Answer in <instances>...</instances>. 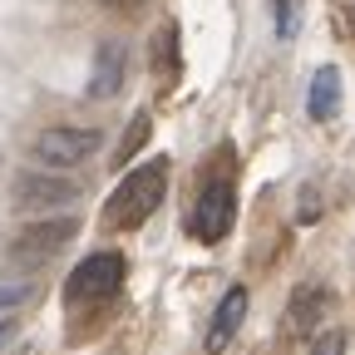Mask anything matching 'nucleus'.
Returning <instances> with one entry per match:
<instances>
[{"instance_id":"nucleus-1","label":"nucleus","mask_w":355,"mask_h":355,"mask_svg":"<svg viewBox=\"0 0 355 355\" xmlns=\"http://www.w3.org/2000/svg\"><path fill=\"white\" fill-rule=\"evenodd\" d=\"M232 222H237V173H232V148L222 144L212 168L198 173V198H193V217H188V227L198 242L217 247L222 237L232 232Z\"/></svg>"},{"instance_id":"nucleus-11","label":"nucleus","mask_w":355,"mask_h":355,"mask_svg":"<svg viewBox=\"0 0 355 355\" xmlns=\"http://www.w3.org/2000/svg\"><path fill=\"white\" fill-rule=\"evenodd\" d=\"M178 69H183V60H178V25L168 20V25L153 35V74H158L163 89H173V84H178Z\"/></svg>"},{"instance_id":"nucleus-2","label":"nucleus","mask_w":355,"mask_h":355,"mask_svg":"<svg viewBox=\"0 0 355 355\" xmlns=\"http://www.w3.org/2000/svg\"><path fill=\"white\" fill-rule=\"evenodd\" d=\"M163 193H168V158H148L133 173H123V183L109 193L104 202V227L109 232H133L163 207Z\"/></svg>"},{"instance_id":"nucleus-12","label":"nucleus","mask_w":355,"mask_h":355,"mask_svg":"<svg viewBox=\"0 0 355 355\" xmlns=\"http://www.w3.org/2000/svg\"><path fill=\"white\" fill-rule=\"evenodd\" d=\"M272 25H277V40H296V30H301V0H272Z\"/></svg>"},{"instance_id":"nucleus-16","label":"nucleus","mask_w":355,"mask_h":355,"mask_svg":"<svg viewBox=\"0 0 355 355\" xmlns=\"http://www.w3.org/2000/svg\"><path fill=\"white\" fill-rule=\"evenodd\" d=\"M104 10H119V15H133V10H144V0H99Z\"/></svg>"},{"instance_id":"nucleus-18","label":"nucleus","mask_w":355,"mask_h":355,"mask_svg":"<svg viewBox=\"0 0 355 355\" xmlns=\"http://www.w3.org/2000/svg\"><path fill=\"white\" fill-rule=\"evenodd\" d=\"M10 331H15L10 321H0V345H6V340H10Z\"/></svg>"},{"instance_id":"nucleus-7","label":"nucleus","mask_w":355,"mask_h":355,"mask_svg":"<svg viewBox=\"0 0 355 355\" xmlns=\"http://www.w3.org/2000/svg\"><path fill=\"white\" fill-rule=\"evenodd\" d=\"M123 74H128V50L123 40H104L94 50V74H89V94L94 99H114L123 89Z\"/></svg>"},{"instance_id":"nucleus-8","label":"nucleus","mask_w":355,"mask_h":355,"mask_svg":"<svg viewBox=\"0 0 355 355\" xmlns=\"http://www.w3.org/2000/svg\"><path fill=\"white\" fill-rule=\"evenodd\" d=\"M69 198H79V188L69 183V178L25 173L20 183H15V207H25V212H35V207H60V202H69Z\"/></svg>"},{"instance_id":"nucleus-14","label":"nucleus","mask_w":355,"mask_h":355,"mask_svg":"<svg viewBox=\"0 0 355 355\" xmlns=\"http://www.w3.org/2000/svg\"><path fill=\"white\" fill-rule=\"evenodd\" d=\"M311 355H345V336H340V331H326V336L316 340V350H311Z\"/></svg>"},{"instance_id":"nucleus-4","label":"nucleus","mask_w":355,"mask_h":355,"mask_svg":"<svg viewBox=\"0 0 355 355\" xmlns=\"http://www.w3.org/2000/svg\"><path fill=\"white\" fill-rule=\"evenodd\" d=\"M99 144H104L99 128H44L30 144V158L44 163V168H74L89 153H99Z\"/></svg>"},{"instance_id":"nucleus-10","label":"nucleus","mask_w":355,"mask_h":355,"mask_svg":"<svg viewBox=\"0 0 355 355\" xmlns=\"http://www.w3.org/2000/svg\"><path fill=\"white\" fill-rule=\"evenodd\" d=\"M306 114L316 123H331L340 114V69L336 64H321L316 79H311V94H306Z\"/></svg>"},{"instance_id":"nucleus-13","label":"nucleus","mask_w":355,"mask_h":355,"mask_svg":"<svg viewBox=\"0 0 355 355\" xmlns=\"http://www.w3.org/2000/svg\"><path fill=\"white\" fill-rule=\"evenodd\" d=\"M144 139H148V114H139V119H133V128H128V139L119 144V163H128L133 153H139V148H144Z\"/></svg>"},{"instance_id":"nucleus-15","label":"nucleus","mask_w":355,"mask_h":355,"mask_svg":"<svg viewBox=\"0 0 355 355\" xmlns=\"http://www.w3.org/2000/svg\"><path fill=\"white\" fill-rule=\"evenodd\" d=\"M30 296V286H0V311H6V306H20Z\"/></svg>"},{"instance_id":"nucleus-9","label":"nucleus","mask_w":355,"mask_h":355,"mask_svg":"<svg viewBox=\"0 0 355 355\" xmlns=\"http://www.w3.org/2000/svg\"><path fill=\"white\" fill-rule=\"evenodd\" d=\"M326 311H331V291L326 286H316V282H306V286H296V296H291V336H316L321 331V321H326Z\"/></svg>"},{"instance_id":"nucleus-5","label":"nucleus","mask_w":355,"mask_h":355,"mask_svg":"<svg viewBox=\"0 0 355 355\" xmlns=\"http://www.w3.org/2000/svg\"><path fill=\"white\" fill-rule=\"evenodd\" d=\"M74 232H79V222H74V217L35 222V227H25V232L10 242V257H15V261H44V257H55V252H60Z\"/></svg>"},{"instance_id":"nucleus-6","label":"nucleus","mask_w":355,"mask_h":355,"mask_svg":"<svg viewBox=\"0 0 355 355\" xmlns=\"http://www.w3.org/2000/svg\"><path fill=\"white\" fill-rule=\"evenodd\" d=\"M242 316H247V286H232L227 296L217 301V311H212V321H207V355H222L232 345V336L242 331Z\"/></svg>"},{"instance_id":"nucleus-17","label":"nucleus","mask_w":355,"mask_h":355,"mask_svg":"<svg viewBox=\"0 0 355 355\" xmlns=\"http://www.w3.org/2000/svg\"><path fill=\"white\" fill-rule=\"evenodd\" d=\"M345 6V25H350V35H355V0H340Z\"/></svg>"},{"instance_id":"nucleus-3","label":"nucleus","mask_w":355,"mask_h":355,"mask_svg":"<svg viewBox=\"0 0 355 355\" xmlns=\"http://www.w3.org/2000/svg\"><path fill=\"white\" fill-rule=\"evenodd\" d=\"M123 277H128V261H123L119 252H94V257H84L74 272H69V282H64V301H69V311L114 301V296L123 291Z\"/></svg>"}]
</instances>
